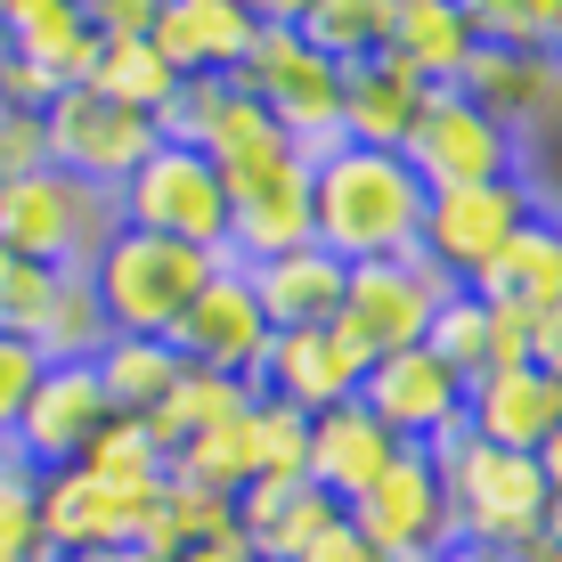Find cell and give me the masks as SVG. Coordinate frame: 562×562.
I'll use <instances>...</instances> for the list:
<instances>
[{
    "instance_id": "4fadbf2b",
    "label": "cell",
    "mask_w": 562,
    "mask_h": 562,
    "mask_svg": "<svg viewBox=\"0 0 562 562\" xmlns=\"http://www.w3.org/2000/svg\"><path fill=\"white\" fill-rule=\"evenodd\" d=\"M342 521H351L375 554H432V547H449L440 464L424 457V449H392V464H383L351 506H342Z\"/></svg>"
},
{
    "instance_id": "816d5d0a",
    "label": "cell",
    "mask_w": 562,
    "mask_h": 562,
    "mask_svg": "<svg viewBox=\"0 0 562 562\" xmlns=\"http://www.w3.org/2000/svg\"><path fill=\"white\" fill-rule=\"evenodd\" d=\"M432 562H514L497 547H473V538H449V547H432Z\"/></svg>"
},
{
    "instance_id": "bcb514c9",
    "label": "cell",
    "mask_w": 562,
    "mask_h": 562,
    "mask_svg": "<svg viewBox=\"0 0 562 562\" xmlns=\"http://www.w3.org/2000/svg\"><path fill=\"white\" fill-rule=\"evenodd\" d=\"M294 562H375V547H367V538L351 530V521H326V530L310 538V547H302Z\"/></svg>"
},
{
    "instance_id": "1f68e13d",
    "label": "cell",
    "mask_w": 562,
    "mask_h": 562,
    "mask_svg": "<svg viewBox=\"0 0 562 562\" xmlns=\"http://www.w3.org/2000/svg\"><path fill=\"white\" fill-rule=\"evenodd\" d=\"M106 335H114V326H106L99 294H90V269H57L49 310H42V326H33V351H42V359H99Z\"/></svg>"
},
{
    "instance_id": "f5cc1de1",
    "label": "cell",
    "mask_w": 562,
    "mask_h": 562,
    "mask_svg": "<svg viewBox=\"0 0 562 562\" xmlns=\"http://www.w3.org/2000/svg\"><path fill=\"white\" fill-rule=\"evenodd\" d=\"M538 473H547V490L562 497V424H554V432H547V449H538Z\"/></svg>"
},
{
    "instance_id": "9f6ffc18",
    "label": "cell",
    "mask_w": 562,
    "mask_h": 562,
    "mask_svg": "<svg viewBox=\"0 0 562 562\" xmlns=\"http://www.w3.org/2000/svg\"><path fill=\"white\" fill-rule=\"evenodd\" d=\"M547 538H562V497H554V521H547Z\"/></svg>"
},
{
    "instance_id": "5b68a950",
    "label": "cell",
    "mask_w": 562,
    "mask_h": 562,
    "mask_svg": "<svg viewBox=\"0 0 562 562\" xmlns=\"http://www.w3.org/2000/svg\"><path fill=\"white\" fill-rule=\"evenodd\" d=\"M221 269V254H196V245H171V237H147V228H114L90 261V294H99L114 335H171L196 285Z\"/></svg>"
},
{
    "instance_id": "9a60e30c",
    "label": "cell",
    "mask_w": 562,
    "mask_h": 562,
    "mask_svg": "<svg viewBox=\"0 0 562 562\" xmlns=\"http://www.w3.org/2000/svg\"><path fill=\"white\" fill-rule=\"evenodd\" d=\"M114 408L99 392V375H90V359H49L42 383H33L25 416H16V440L9 449L33 464V473H57V464H74L90 449V432H99Z\"/></svg>"
},
{
    "instance_id": "7c38bea8",
    "label": "cell",
    "mask_w": 562,
    "mask_h": 562,
    "mask_svg": "<svg viewBox=\"0 0 562 562\" xmlns=\"http://www.w3.org/2000/svg\"><path fill=\"white\" fill-rule=\"evenodd\" d=\"M359 408L400 440V449H440V440L464 432V383L440 367L432 351H392V359H367L359 375Z\"/></svg>"
},
{
    "instance_id": "d6a6232c",
    "label": "cell",
    "mask_w": 562,
    "mask_h": 562,
    "mask_svg": "<svg viewBox=\"0 0 562 562\" xmlns=\"http://www.w3.org/2000/svg\"><path fill=\"white\" fill-rule=\"evenodd\" d=\"M424 351L449 367L457 383H481V375L497 367V318H490V302L457 285V294L432 310V326H424Z\"/></svg>"
},
{
    "instance_id": "3957f363",
    "label": "cell",
    "mask_w": 562,
    "mask_h": 562,
    "mask_svg": "<svg viewBox=\"0 0 562 562\" xmlns=\"http://www.w3.org/2000/svg\"><path fill=\"white\" fill-rule=\"evenodd\" d=\"M228 82L254 106H269V123L294 139L302 164H318L326 147H342V66L302 42V25H254L237 74Z\"/></svg>"
},
{
    "instance_id": "f546056e",
    "label": "cell",
    "mask_w": 562,
    "mask_h": 562,
    "mask_svg": "<svg viewBox=\"0 0 562 562\" xmlns=\"http://www.w3.org/2000/svg\"><path fill=\"white\" fill-rule=\"evenodd\" d=\"M254 383H237V375H212V367H180V383L164 392V408L147 416V432H155V449H164V464H171V449L180 440H196L204 424H221V416H237V408H254Z\"/></svg>"
},
{
    "instance_id": "d4e9b609",
    "label": "cell",
    "mask_w": 562,
    "mask_h": 562,
    "mask_svg": "<svg viewBox=\"0 0 562 562\" xmlns=\"http://www.w3.org/2000/svg\"><path fill=\"white\" fill-rule=\"evenodd\" d=\"M416 106H424V82L408 66H392L383 49L359 57V66H342V147H392L400 155Z\"/></svg>"
},
{
    "instance_id": "8992f818",
    "label": "cell",
    "mask_w": 562,
    "mask_h": 562,
    "mask_svg": "<svg viewBox=\"0 0 562 562\" xmlns=\"http://www.w3.org/2000/svg\"><path fill=\"white\" fill-rule=\"evenodd\" d=\"M114 221L228 261V188H221V171L204 164V147L155 139V155L131 171L123 188H114Z\"/></svg>"
},
{
    "instance_id": "ac0fdd59",
    "label": "cell",
    "mask_w": 562,
    "mask_h": 562,
    "mask_svg": "<svg viewBox=\"0 0 562 562\" xmlns=\"http://www.w3.org/2000/svg\"><path fill=\"white\" fill-rule=\"evenodd\" d=\"M228 506H237V538H245L261 562H294L310 538L326 530V521H342V506H335L310 473H254Z\"/></svg>"
},
{
    "instance_id": "f6af8a7d",
    "label": "cell",
    "mask_w": 562,
    "mask_h": 562,
    "mask_svg": "<svg viewBox=\"0 0 562 562\" xmlns=\"http://www.w3.org/2000/svg\"><path fill=\"white\" fill-rule=\"evenodd\" d=\"M49 99H57V90H49V82H42V74H33V66H25V57H16L9 42H0V106H25V114H42Z\"/></svg>"
},
{
    "instance_id": "83f0119b",
    "label": "cell",
    "mask_w": 562,
    "mask_h": 562,
    "mask_svg": "<svg viewBox=\"0 0 562 562\" xmlns=\"http://www.w3.org/2000/svg\"><path fill=\"white\" fill-rule=\"evenodd\" d=\"M180 351H171L164 335H106V351L90 359V375H99L106 408L114 416H155L164 408V392L180 383Z\"/></svg>"
},
{
    "instance_id": "484cf974",
    "label": "cell",
    "mask_w": 562,
    "mask_h": 562,
    "mask_svg": "<svg viewBox=\"0 0 562 562\" xmlns=\"http://www.w3.org/2000/svg\"><path fill=\"white\" fill-rule=\"evenodd\" d=\"M204 164L221 171V188L237 196V188L302 164V155H294V139H285L278 123H269V106H254L237 82H228V99H221V114H212V131H204Z\"/></svg>"
},
{
    "instance_id": "ba28073f",
    "label": "cell",
    "mask_w": 562,
    "mask_h": 562,
    "mask_svg": "<svg viewBox=\"0 0 562 562\" xmlns=\"http://www.w3.org/2000/svg\"><path fill=\"white\" fill-rule=\"evenodd\" d=\"M530 212H547V204H538V188H530V171H506V180H473V188H440V196L424 204V237H416V254L432 261L449 285H473L481 269H490V261L514 245V228L530 221Z\"/></svg>"
},
{
    "instance_id": "b9f144b4",
    "label": "cell",
    "mask_w": 562,
    "mask_h": 562,
    "mask_svg": "<svg viewBox=\"0 0 562 562\" xmlns=\"http://www.w3.org/2000/svg\"><path fill=\"white\" fill-rule=\"evenodd\" d=\"M464 25H473L481 49H538L530 42V16H521V0H457Z\"/></svg>"
},
{
    "instance_id": "f1b7e54d",
    "label": "cell",
    "mask_w": 562,
    "mask_h": 562,
    "mask_svg": "<svg viewBox=\"0 0 562 562\" xmlns=\"http://www.w3.org/2000/svg\"><path fill=\"white\" fill-rule=\"evenodd\" d=\"M228 530H237V506H228V497H212V490H196V481H171L164 473V490H155V506L139 521V554L171 562V554L204 547V538H228Z\"/></svg>"
},
{
    "instance_id": "7a4b0ae2",
    "label": "cell",
    "mask_w": 562,
    "mask_h": 562,
    "mask_svg": "<svg viewBox=\"0 0 562 562\" xmlns=\"http://www.w3.org/2000/svg\"><path fill=\"white\" fill-rule=\"evenodd\" d=\"M440 464V497H449V538H473V547H497V554H530L554 521V490L538 473V457H514V449H481L473 432L424 449Z\"/></svg>"
},
{
    "instance_id": "44dd1931",
    "label": "cell",
    "mask_w": 562,
    "mask_h": 562,
    "mask_svg": "<svg viewBox=\"0 0 562 562\" xmlns=\"http://www.w3.org/2000/svg\"><path fill=\"white\" fill-rule=\"evenodd\" d=\"M294 245H310V164H285L228 196V261L237 269L278 261Z\"/></svg>"
},
{
    "instance_id": "836d02e7",
    "label": "cell",
    "mask_w": 562,
    "mask_h": 562,
    "mask_svg": "<svg viewBox=\"0 0 562 562\" xmlns=\"http://www.w3.org/2000/svg\"><path fill=\"white\" fill-rule=\"evenodd\" d=\"M302 42L335 66H359L392 42V0H310L302 9Z\"/></svg>"
},
{
    "instance_id": "cb8c5ba5",
    "label": "cell",
    "mask_w": 562,
    "mask_h": 562,
    "mask_svg": "<svg viewBox=\"0 0 562 562\" xmlns=\"http://www.w3.org/2000/svg\"><path fill=\"white\" fill-rule=\"evenodd\" d=\"M400 440L383 432L375 416L359 408V400H342V408H326V416H310V457H302V473L318 481L335 506H351V497L367 490V481L392 464Z\"/></svg>"
},
{
    "instance_id": "4dcf8cb0",
    "label": "cell",
    "mask_w": 562,
    "mask_h": 562,
    "mask_svg": "<svg viewBox=\"0 0 562 562\" xmlns=\"http://www.w3.org/2000/svg\"><path fill=\"white\" fill-rule=\"evenodd\" d=\"M164 473L171 481H196V490H212V497H237L245 481H254V408H237V416L204 424L196 440H180Z\"/></svg>"
},
{
    "instance_id": "f907efd6",
    "label": "cell",
    "mask_w": 562,
    "mask_h": 562,
    "mask_svg": "<svg viewBox=\"0 0 562 562\" xmlns=\"http://www.w3.org/2000/svg\"><path fill=\"white\" fill-rule=\"evenodd\" d=\"M245 16H254V25H302V9L310 0H237Z\"/></svg>"
},
{
    "instance_id": "f35d334b",
    "label": "cell",
    "mask_w": 562,
    "mask_h": 562,
    "mask_svg": "<svg viewBox=\"0 0 562 562\" xmlns=\"http://www.w3.org/2000/svg\"><path fill=\"white\" fill-rule=\"evenodd\" d=\"M49 285H57V269H42V261H25V254L0 245V335L33 342V326H42V310H49Z\"/></svg>"
},
{
    "instance_id": "e575fe53",
    "label": "cell",
    "mask_w": 562,
    "mask_h": 562,
    "mask_svg": "<svg viewBox=\"0 0 562 562\" xmlns=\"http://www.w3.org/2000/svg\"><path fill=\"white\" fill-rule=\"evenodd\" d=\"M90 90L155 123V106H164L171 90H180V74H171L147 42H99V57H90Z\"/></svg>"
},
{
    "instance_id": "7dc6e473",
    "label": "cell",
    "mask_w": 562,
    "mask_h": 562,
    "mask_svg": "<svg viewBox=\"0 0 562 562\" xmlns=\"http://www.w3.org/2000/svg\"><path fill=\"white\" fill-rule=\"evenodd\" d=\"M530 367H547V375L562 383V310H547V318L530 326Z\"/></svg>"
},
{
    "instance_id": "d590c367",
    "label": "cell",
    "mask_w": 562,
    "mask_h": 562,
    "mask_svg": "<svg viewBox=\"0 0 562 562\" xmlns=\"http://www.w3.org/2000/svg\"><path fill=\"white\" fill-rule=\"evenodd\" d=\"M9 49L25 57V66L42 74L49 90H74V82H90L99 33L82 25V9H66V16H42V25H16V33H9Z\"/></svg>"
},
{
    "instance_id": "ee69618b",
    "label": "cell",
    "mask_w": 562,
    "mask_h": 562,
    "mask_svg": "<svg viewBox=\"0 0 562 562\" xmlns=\"http://www.w3.org/2000/svg\"><path fill=\"white\" fill-rule=\"evenodd\" d=\"M33 164H49L42 114H25V106H0V180H9V171H33Z\"/></svg>"
},
{
    "instance_id": "8d00e7d4",
    "label": "cell",
    "mask_w": 562,
    "mask_h": 562,
    "mask_svg": "<svg viewBox=\"0 0 562 562\" xmlns=\"http://www.w3.org/2000/svg\"><path fill=\"white\" fill-rule=\"evenodd\" d=\"M42 473H33L16 449H0V562H57L42 538V506H33Z\"/></svg>"
},
{
    "instance_id": "5bb4252c",
    "label": "cell",
    "mask_w": 562,
    "mask_h": 562,
    "mask_svg": "<svg viewBox=\"0 0 562 562\" xmlns=\"http://www.w3.org/2000/svg\"><path fill=\"white\" fill-rule=\"evenodd\" d=\"M164 342H171L188 367H212V375L254 383V375H261V351H269V318H261L254 285H245V269H237V261L212 269V278L196 285V302L171 318Z\"/></svg>"
},
{
    "instance_id": "11a10c76",
    "label": "cell",
    "mask_w": 562,
    "mask_h": 562,
    "mask_svg": "<svg viewBox=\"0 0 562 562\" xmlns=\"http://www.w3.org/2000/svg\"><path fill=\"white\" fill-rule=\"evenodd\" d=\"M99 562H155V554H139V547H123V554H99Z\"/></svg>"
},
{
    "instance_id": "681fc988",
    "label": "cell",
    "mask_w": 562,
    "mask_h": 562,
    "mask_svg": "<svg viewBox=\"0 0 562 562\" xmlns=\"http://www.w3.org/2000/svg\"><path fill=\"white\" fill-rule=\"evenodd\" d=\"M66 9H82V0H0L9 33H16V25H42V16H66Z\"/></svg>"
},
{
    "instance_id": "74e56055",
    "label": "cell",
    "mask_w": 562,
    "mask_h": 562,
    "mask_svg": "<svg viewBox=\"0 0 562 562\" xmlns=\"http://www.w3.org/2000/svg\"><path fill=\"white\" fill-rule=\"evenodd\" d=\"M74 464H82V473H106V481H139V490H155V481H164V449H155L147 416H106Z\"/></svg>"
},
{
    "instance_id": "4316f807",
    "label": "cell",
    "mask_w": 562,
    "mask_h": 562,
    "mask_svg": "<svg viewBox=\"0 0 562 562\" xmlns=\"http://www.w3.org/2000/svg\"><path fill=\"white\" fill-rule=\"evenodd\" d=\"M473 25H464L457 0H392V42H383V57L392 66H408L424 90L432 82H457L464 57H473Z\"/></svg>"
},
{
    "instance_id": "ab89813d",
    "label": "cell",
    "mask_w": 562,
    "mask_h": 562,
    "mask_svg": "<svg viewBox=\"0 0 562 562\" xmlns=\"http://www.w3.org/2000/svg\"><path fill=\"white\" fill-rule=\"evenodd\" d=\"M310 457V416L285 400H254V473H302Z\"/></svg>"
},
{
    "instance_id": "603a6c76",
    "label": "cell",
    "mask_w": 562,
    "mask_h": 562,
    "mask_svg": "<svg viewBox=\"0 0 562 562\" xmlns=\"http://www.w3.org/2000/svg\"><path fill=\"white\" fill-rule=\"evenodd\" d=\"M245 42H254V16L237 9V0H164V16H155L147 49L164 57L171 74H237Z\"/></svg>"
},
{
    "instance_id": "d6986e66",
    "label": "cell",
    "mask_w": 562,
    "mask_h": 562,
    "mask_svg": "<svg viewBox=\"0 0 562 562\" xmlns=\"http://www.w3.org/2000/svg\"><path fill=\"white\" fill-rule=\"evenodd\" d=\"M457 90L521 139V131L554 123V106H562V57L554 49H473V57H464V74H457Z\"/></svg>"
},
{
    "instance_id": "277c9868",
    "label": "cell",
    "mask_w": 562,
    "mask_h": 562,
    "mask_svg": "<svg viewBox=\"0 0 562 562\" xmlns=\"http://www.w3.org/2000/svg\"><path fill=\"white\" fill-rule=\"evenodd\" d=\"M114 196L57 164H33V171H9L0 180V245L42 269H90L99 245L114 237Z\"/></svg>"
},
{
    "instance_id": "c3c4849f",
    "label": "cell",
    "mask_w": 562,
    "mask_h": 562,
    "mask_svg": "<svg viewBox=\"0 0 562 562\" xmlns=\"http://www.w3.org/2000/svg\"><path fill=\"white\" fill-rule=\"evenodd\" d=\"M171 562H261V554L228 530V538H204V547H188V554H171Z\"/></svg>"
},
{
    "instance_id": "7bdbcfd3",
    "label": "cell",
    "mask_w": 562,
    "mask_h": 562,
    "mask_svg": "<svg viewBox=\"0 0 562 562\" xmlns=\"http://www.w3.org/2000/svg\"><path fill=\"white\" fill-rule=\"evenodd\" d=\"M155 16H164V0H82V25L99 42H147Z\"/></svg>"
},
{
    "instance_id": "db71d44e",
    "label": "cell",
    "mask_w": 562,
    "mask_h": 562,
    "mask_svg": "<svg viewBox=\"0 0 562 562\" xmlns=\"http://www.w3.org/2000/svg\"><path fill=\"white\" fill-rule=\"evenodd\" d=\"M514 562H562V538H538L530 554H514Z\"/></svg>"
},
{
    "instance_id": "6da1fadb",
    "label": "cell",
    "mask_w": 562,
    "mask_h": 562,
    "mask_svg": "<svg viewBox=\"0 0 562 562\" xmlns=\"http://www.w3.org/2000/svg\"><path fill=\"white\" fill-rule=\"evenodd\" d=\"M424 180L392 147H326L310 164V245L335 261H400L424 237Z\"/></svg>"
},
{
    "instance_id": "60d3db41",
    "label": "cell",
    "mask_w": 562,
    "mask_h": 562,
    "mask_svg": "<svg viewBox=\"0 0 562 562\" xmlns=\"http://www.w3.org/2000/svg\"><path fill=\"white\" fill-rule=\"evenodd\" d=\"M42 351H33L25 335H0V449L16 440V416H25V400H33V383H42Z\"/></svg>"
},
{
    "instance_id": "7402d4cb",
    "label": "cell",
    "mask_w": 562,
    "mask_h": 562,
    "mask_svg": "<svg viewBox=\"0 0 562 562\" xmlns=\"http://www.w3.org/2000/svg\"><path fill=\"white\" fill-rule=\"evenodd\" d=\"M342 278H351V261H335L326 245H294V254L245 269V285H254L269 335H285V326H335V310H342Z\"/></svg>"
},
{
    "instance_id": "52a82bcc",
    "label": "cell",
    "mask_w": 562,
    "mask_h": 562,
    "mask_svg": "<svg viewBox=\"0 0 562 562\" xmlns=\"http://www.w3.org/2000/svg\"><path fill=\"white\" fill-rule=\"evenodd\" d=\"M400 164L424 180V196H440V188H473V180L521 171V139L497 114H481L457 82H432L416 123H408V139H400Z\"/></svg>"
},
{
    "instance_id": "30bf717a",
    "label": "cell",
    "mask_w": 562,
    "mask_h": 562,
    "mask_svg": "<svg viewBox=\"0 0 562 562\" xmlns=\"http://www.w3.org/2000/svg\"><path fill=\"white\" fill-rule=\"evenodd\" d=\"M164 490V481H155ZM155 490L139 481H106V473H82V464H57L42 473L33 506H42V538L57 562H99V554H123L139 547V521L155 506Z\"/></svg>"
},
{
    "instance_id": "6f0895ef",
    "label": "cell",
    "mask_w": 562,
    "mask_h": 562,
    "mask_svg": "<svg viewBox=\"0 0 562 562\" xmlns=\"http://www.w3.org/2000/svg\"><path fill=\"white\" fill-rule=\"evenodd\" d=\"M554 57H562V16H554Z\"/></svg>"
},
{
    "instance_id": "e0dca14e",
    "label": "cell",
    "mask_w": 562,
    "mask_h": 562,
    "mask_svg": "<svg viewBox=\"0 0 562 562\" xmlns=\"http://www.w3.org/2000/svg\"><path fill=\"white\" fill-rule=\"evenodd\" d=\"M562 424V383L547 367H490L481 383H464V432L481 449H514V457H538L547 432Z\"/></svg>"
},
{
    "instance_id": "9c48e42d",
    "label": "cell",
    "mask_w": 562,
    "mask_h": 562,
    "mask_svg": "<svg viewBox=\"0 0 562 562\" xmlns=\"http://www.w3.org/2000/svg\"><path fill=\"white\" fill-rule=\"evenodd\" d=\"M457 285L440 278L424 254H400V261H351L342 278V310H335V335L351 342L359 359H392V351H416L432 310L449 302Z\"/></svg>"
},
{
    "instance_id": "ffe728a7",
    "label": "cell",
    "mask_w": 562,
    "mask_h": 562,
    "mask_svg": "<svg viewBox=\"0 0 562 562\" xmlns=\"http://www.w3.org/2000/svg\"><path fill=\"white\" fill-rule=\"evenodd\" d=\"M464 294H481L497 318H521V326H538L547 310H562V221L554 212H530V221L514 228V245L481 269Z\"/></svg>"
},
{
    "instance_id": "2e32d148",
    "label": "cell",
    "mask_w": 562,
    "mask_h": 562,
    "mask_svg": "<svg viewBox=\"0 0 562 562\" xmlns=\"http://www.w3.org/2000/svg\"><path fill=\"white\" fill-rule=\"evenodd\" d=\"M359 375H367V359L335 326H285V335H269L254 392L285 400V408H302V416H326V408H342V400H359Z\"/></svg>"
},
{
    "instance_id": "8fae6325",
    "label": "cell",
    "mask_w": 562,
    "mask_h": 562,
    "mask_svg": "<svg viewBox=\"0 0 562 562\" xmlns=\"http://www.w3.org/2000/svg\"><path fill=\"white\" fill-rule=\"evenodd\" d=\"M42 139H49L57 171H74V180H90V188L114 196V188L155 155V123L131 114V106H114V99H99L90 82H74V90H57L42 106Z\"/></svg>"
}]
</instances>
